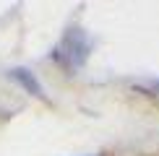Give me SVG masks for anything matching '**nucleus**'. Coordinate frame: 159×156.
<instances>
[{"instance_id":"nucleus-1","label":"nucleus","mask_w":159,"mask_h":156,"mask_svg":"<svg viewBox=\"0 0 159 156\" xmlns=\"http://www.w3.org/2000/svg\"><path fill=\"white\" fill-rule=\"evenodd\" d=\"M89 50H91V39L86 37V31L84 29H70L63 37L60 47L55 50V60H63L68 68L84 65L86 57H89Z\"/></svg>"},{"instance_id":"nucleus-2","label":"nucleus","mask_w":159,"mask_h":156,"mask_svg":"<svg viewBox=\"0 0 159 156\" xmlns=\"http://www.w3.org/2000/svg\"><path fill=\"white\" fill-rule=\"evenodd\" d=\"M8 78L11 81H16L18 86H21L29 96H37V99H42V102H47V94H44V86L39 83V78L31 73L29 68H13L8 70Z\"/></svg>"}]
</instances>
